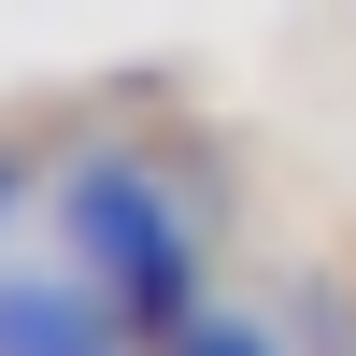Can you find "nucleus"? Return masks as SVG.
Masks as SVG:
<instances>
[{"instance_id": "3", "label": "nucleus", "mask_w": 356, "mask_h": 356, "mask_svg": "<svg viewBox=\"0 0 356 356\" xmlns=\"http://www.w3.org/2000/svg\"><path fill=\"white\" fill-rule=\"evenodd\" d=\"M186 356H271V342H257L243 314H200V328H186Z\"/></svg>"}, {"instance_id": "2", "label": "nucleus", "mask_w": 356, "mask_h": 356, "mask_svg": "<svg viewBox=\"0 0 356 356\" xmlns=\"http://www.w3.org/2000/svg\"><path fill=\"white\" fill-rule=\"evenodd\" d=\"M0 356H129V314L57 271H0Z\"/></svg>"}, {"instance_id": "4", "label": "nucleus", "mask_w": 356, "mask_h": 356, "mask_svg": "<svg viewBox=\"0 0 356 356\" xmlns=\"http://www.w3.org/2000/svg\"><path fill=\"white\" fill-rule=\"evenodd\" d=\"M0 200H15V171H0Z\"/></svg>"}, {"instance_id": "1", "label": "nucleus", "mask_w": 356, "mask_h": 356, "mask_svg": "<svg viewBox=\"0 0 356 356\" xmlns=\"http://www.w3.org/2000/svg\"><path fill=\"white\" fill-rule=\"evenodd\" d=\"M57 214H72L86 285H100L129 328H200V228L171 214V186L143 157H86L72 186H57Z\"/></svg>"}]
</instances>
